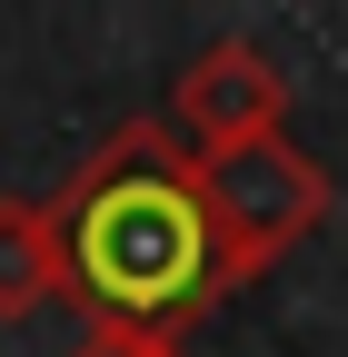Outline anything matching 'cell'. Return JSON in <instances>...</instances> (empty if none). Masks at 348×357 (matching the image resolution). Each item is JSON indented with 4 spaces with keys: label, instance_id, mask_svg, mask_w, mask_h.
Returning <instances> with one entry per match:
<instances>
[{
    "label": "cell",
    "instance_id": "1",
    "mask_svg": "<svg viewBox=\"0 0 348 357\" xmlns=\"http://www.w3.org/2000/svg\"><path fill=\"white\" fill-rule=\"evenodd\" d=\"M50 229H60L70 298L90 318V337L180 347L189 318H209L239 288L209 189H199V159L180 149L169 119H119L50 199Z\"/></svg>",
    "mask_w": 348,
    "mask_h": 357
},
{
    "label": "cell",
    "instance_id": "2",
    "mask_svg": "<svg viewBox=\"0 0 348 357\" xmlns=\"http://www.w3.org/2000/svg\"><path fill=\"white\" fill-rule=\"evenodd\" d=\"M199 189H209V218H219V248H229L239 278L279 268L328 218V169L298 149V139H249V149L199 159Z\"/></svg>",
    "mask_w": 348,
    "mask_h": 357
},
{
    "label": "cell",
    "instance_id": "3",
    "mask_svg": "<svg viewBox=\"0 0 348 357\" xmlns=\"http://www.w3.org/2000/svg\"><path fill=\"white\" fill-rule=\"evenodd\" d=\"M169 119L199 139V159L249 149V139H289V70L259 40H209V50L169 79Z\"/></svg>",
    "mask_w": 348,
    "mask_h": 357
},
{
    "label": "cell",
    "instance_id": "4",
    "mask_svg": "<svg viewBox=\"0 0 348 357\" xmlns=\"http://www.w3.org/2000/svg\"><path fill=\"white\" fill-rule=\"evenodd\" d=\"M70 298V258H60V229L40 199H0V318H30V307Z\"/></svg>",
    "mask_w": 348,
    "mask_h": 357
},
{
    "label": "cell",
    "instance_id": "5",
    "mask_svg": "<svg viewBox=\"0 0 348 357\" xmlns=\"http://www.w3.org/2000/svg\"><path fill=\"white\" fill-rule=\"evenodd\" d=\"M70 357H189V347H150V337H80Z\"/></svg>",
    "mask_w": 348,
    "mask_h": 357
}]
</instances>
